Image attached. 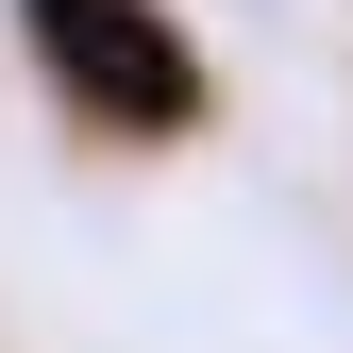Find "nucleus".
<instances>
[{"mask_svg":"<svg viewBox=\"0 0 353 353\" xmlns=\"http://www.w3.org/2000/svg\"><path fill=\"white\" fill-rule=\"evenodd\" d=\"M17 34H34V68H51L101 135H168V118H185V51H168L152 0H17Z\"/></svg>","mask_w":353,"mask_h":353,"instance_id":"nucleus-1","label":"nucleus"}]
</instances>
